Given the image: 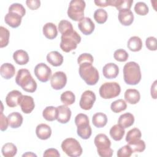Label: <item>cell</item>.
Wrapping results in <instances>:
<instances>
[{
  "mask_svg": "<svg viewBox=\"0 0 157 157\" xmlns=\"http://www.w3.org/2000/svg\"><path fill=\"white\" fill-rule=\"evenodd\" d=\"M9 125L12 128H18L23 123V116L21 113L17 112H14L10 113L7 116Z\"/></svg>",
  "mask_w": 157,
  "mask_h": 157,
  "instance_id": "24",
  "label": "cell"
},
{
  "mask_svg": "<svg viewBox=\"0 0 157 157\" xmlns=\"http://www.w3.org/2000/svg\"><path fill=\"white\" fill-rule=\"evenodd\" d=\"M58 30L61 34L74 30L72 23L66 20H61L58 24Z\"/></svg>",
  "mask_w": 157,
  "mask_h": 157,
  "instance_id": "39",
  "label": "cell"
},
{
  "mask_svg": "<svg viewBox=\"0 0 157 157\" xmlns=\"http://www.w3.org/2000/svg\"><path fill=\"white\" fill-rule=\"evenodd\" d=\"M16 83L28 93H34L37 89V83L27 69H20L15 77Z\"/></svg>",
  "mask_w": 157,
  "mask_h": 157,
  "instance_id": "2",
  "label": "cell"
},
{
  "mask_svg": "<svg viewBox=\"0 0 157 157\" xmlns=\"http://www.w3.org/2000/svg\"><path fill=\"white\" fill-rule=\"evenodd\" d=\"M22 156L23 157H24V156H36V157L37 155H35L34 153H33V152H26V153L23 154L22 155Z\"/></svg>",
  "mask_w": 157,
  "mask_h": 157,
  "instance_id": "53",
  "label": "cell"
},
{
  "mask_svg": "<svg viewBox=\"0 0 157 157\" xmlns=\"http://www.w3.org/2000/svg\"><path fill=\"white\" fill-rule=\"evenodd\" d=\"M81 42V37L75 30H72L61 35L60 48L66 52L69 53L75 50L77 45Z\"/></svg>",
  "mask_w": 157,
  "mask_h": 157,
  "instance_id": "4",
  "label": "cell"
},
{
  "mask_svg": "<svg viewBox=\"0 0 157 157\" xmlns=\"http://www.w3.org/2000/svg\"><path fill=\"white\" fill-rule=\"evenodd\" d=\"M146 47L151 51H156L157 48L156 46V39L153 36L148 37L145 40Z\"/></svg>",
  "mask_w": 157,
  "mask_h": 157,
  "instance_id": "47",
  "label": "cell"
},
{
  "mask_svg": "<svg viewBox=\"0 0 157 157\" xmlns=\"http://www.w3.org/2000/svg\"><path fill=\"white\" fill-rule=\"evenodd\" d=\"M77 135L83 139H88L90 137L92 130L90 124H84L77 126Z\"/></svg>",
  "mask_w": 157,
  "mask_h": 157,
  "instance_id": "31",
  "label": "cell"
},
{
  "mask_svg": "<svg viewBox=\"0 0 157 157\" xmlns=\"http://www.w3.org/2000/svg\"><path fill=\"white\" fill-rule=\"evenodd\" d=\"M93 124L98 128L105 126L107 123V115L102 112H98L93 115L92 117Z\"/></svg>",
  "mask_w": 157,
  "mask_h": 157,
  "instance_id": "27",
  "label": "cell"
},
{
  "mask_svg": "<svg viewBox=\"0 0 157 157\" xmlns=\"http://www.w3.org/2000/svg\"><path fill=\"white\" fill-rule=\"evenodd\" d=\"M42 116L47 121H53L57 118V108L53 106L46 107L43 112Z\"/></svg>",
  "mask_w": 157,
  "mask_h": 157,
  "instance_id": "32",
  "label": "cell"
},
{
  "mask_svg": "<svg viewBox=\"0 0 157 157\" xmlns=\"http://www.w3.org/2000/svg\"><path fill=\"white\" fill-rule=\"evenodd\" d=\"M78 28L85 35L91 34L94 30L95 25L89 17H84L78 23Z\"/></svg>",
  "mask_w": 157,
  "mask_h": 157,
  "instance_id": "13",
  "label": "cell"
},
{
  "mask_svg": "<svg viewBox=\"0 0 157 157\" xmlns=\"http://www.w3.org/2000/svg\"><path fill=\"white\" fill-rule=\"evenodd\" d=\"M57 121L61 124L67 123L71 119V110L65 105H59L57 107Z\"/></svg>",
  "mask_w": 157,
  "mask_h": 157,
  "instance_id": "14",
  "label": "cell"
},
{
  "mask_svg": "<svg viewBox=\"0 0 157 157\" xmlns=\"http://www.w3.org/2000/svg\"><path fill=\"white\" fill-rule=\"evenodd\" d=\"M133 151L129 145H126L120 148L117 153L118 157H129L132 154Z\"/></svg>",
  "mask_w": 157,
  "mask_h": 157,
  "instance_id": "44",
  "label": "cell"
},
{
  "mask_svg": "<svg viewBox=\"0 0 157 157\" xmlns=\"http://www.w3.org/2000/svg\"><path fill=\"white\" fill-rule=\"evenodd\" d=\"M98 155L101 157H111L113 151L110 148L111 142L104 134H98L94 140Z\"/></svg>",
  "mask_w": 157,
  "mask_h": 157,
  "instance_id": "5",
  "label": "cell"
},
{
  "mask_svg": "<svg viewBox=\"0 0 157 157\" xmlns=\"http://www.w3.org/2000/svg\"><path fill=\"white\" fill-rule=\"evenodd\" d=\"M1 152L5 157H13L17 154V148L13 144L6 143L2 146Z\"/></svg>",
  "mask_w": 157,
  "mask_h": 157,
  "instance_id": "34",
  "label": "cell"
},
{
  "mask_svg": "<svg viewBox=\"0 0 157 157\" xmlns=\"http://www.w3.org/2000/svg\"><path fill=\"white\" fill-rule=\"evenodd\" d=\"M62 150L69 156H80L82 153V148L77 140L74 138H67L61 143Z\"/></svg>",
  "mask_w": 157,
  "mask_h": 157,
  "instance_id": "7",
  "label": "cell"
},
{
  "mask_svg": "<svg viewBox=\"0 0 157 157\" xmlns=\"http://www.w3.org/2000/svg\"><path fill=\"white\" fill-rule=\"evenodd\" d=\"M127 108V104L124 100L120 99L113 101L110 105V109L114 113H120Z\"/></svg>",
  "mask_w": 157,
  "mask_h": 157,
  "instance_id": "36",
  "label": "cell"
},
{
  "mask_svg": "<svg viewBox=\"0 0 157 157\" xmlns=\"http://www.w3.org/2000/svg\"><path fill=\"white\" fill-rule=\"evenodd\" d=\"M26 4L31 10H36L40 6V1L39 0H27Z\"/></svg>",
  "mask_w": 157,
  "mask_h": 157,
  "instance_id": "49",
  "label": "cell"
},
{
  "mask_svg": "<svg viewBox=\"0 0 157 157\" xmlns=\"http://www.w3.org/2000/svg\"><path fill=\"white\" fill-rule=\"evenodd\" d=\"M21 20L22 17L14 12H8L4 17L6 23L13 28L18 27L21 25Z\"/></svg>",
  "mask_w": 157,
  "mask_h": 157,
  "instance_id": "17",
  "label": "cell"
},
{
  "mask_svg": "<svg viewBox=\"0 0 157 157\" xmlns=\"http://www.w3.org/2000/svg\"><path fill=\"white\" fill-rule=\"evenodd\" d=\"M22 93L18 90H12L10 91L6 97V102L7 106L10 107H15L18 105V101Z\"/></svg>",
  "mask_w": 157,
  "mask_h": 157,
  "instance_id": "19",
  "label": "cell"
},
{
  "mask_svg": "<svg viewBox=\"0 0 157 157\" xmlns=\"http://www.w3.org/2000/svg\"><path fill=\"white\" fill-rule=\"evenodd\" d=\"M121 92V87L117 82H105L99 88V95L103 99H112L118 96Z\"/></svg>",
  "mask_w": 157,
  "mask_h": 157,
  "instance_id": "8",
  "label": "cell"
},
{
  "mask_svg": "<svg viewBox=\"0 0 157 157\" xmlns=\"http://www.w3.org/2000/svg\"><path fill=\"white\" fill-rule=\"evenodd\" d=\"M36 134L37 137L41 140H47L52 135L51 128L45 123H41L37 126Z\"/></svg>",
  "mask_w": 157,
  "mask_h": 157,
  "instance_id": "18",
  "label": "cell"
},
{
  "mask_svg": "<svg viewBox=\"0 0 157 157\" xmlns=\"http://www.w3.org/2000/svg\"><path fill=\"white\" fill-rule=\"evenodd\" d=\"M67 76L64 72L58 71L54 73L50 78L52 87L56 90L63 89L66 85Z\"/></svg>",
  "mask_w": 157,
  "mask_h": 157,
  "instance_id": "11",
  "label": "cell"
},
{
  "mask_svg": "<svg viewBox=\"0 0 157 157\" xmlns=\"http://www.w3.org/2000/svg\"><path fill=\"white\" fill-rule=\"evenodd\" d=\"M134 11L137 15L144 16L148 13L149 9L145 2H138L134 6Z\"/></svg>",
  "mask_w": 157,
  "mask_h": 157,
  "instance_id": "41",
  "label": "cell"
},
{
  "mask_svg": "<svg viewBox=\"0 0 157 157\" xmlns=\"http://www.w3.org/2000/svg\"><path fill=\"white\" fill-rule=\"evenodd\" d=\"M134 123V115L129 113H124L121 115L118 120V124L124 129L131 126Z\"/></svg>",
  "mask_w": 157,
  "mask_h": 157,
  "instance_id": "25",
  "label": "cell"
},
{
  "mask_svg": "<svg viewBox=\"0 0 157 157\" xmlns=\"http://www.w3.org/2000/svg\"><path fill=\"white\" fill-rule=\"evenodd\" d=\"M110 136L115 141L121 140L124 134L125 131L123 128L120 126L118 124L113 125L110 129Z\"/></svg>",
  "mask_w": 157,
  "mask_h": 157,
  "instance_id": "28",
  "label": "cell"
},
{
  "mask_svg": "<svg viewBox=\"0 0 157 157\" xmlns=\"http://www.w3.org/2000/svg\"><path fill=\"white\" fill-rule=\"evenodd\" d=\"M0 74L2 77L6 80L12 78L15 74V68L10 63H4L1 66Z\"/></svg>",
  "mask_w": 157,
  "mask_h": 157,
  "instance_id": "21",
  "label": "cell"
},
{
  "mask_svg": "<svg viewBox=\"0 0 157 157\" xmlns=\"http://www.w3.org/2000/svg\"><path fill=\"white\" fill-rule=\"evenodd\" d=\"M102 74L106 78H115L119 74V67L113 63H107L103 67Z\"/></svg>",
  "mask_w": 157,
  "mask_h": 157,
  "instance_id": "15",
  "label": "cell"
},
{
  "mask_svg": "<svg viewBox=\"0 0 157 157\" xmlns=\"http://www.w3.org/2000/svg\"><path fill=\"white\" fill-rule=\"evenodd\" d=\"M94 19L99 24L104 23L108 18L107 12L103 9H99L95 10L94 12Z\"/></svg>",
  "mask_w": 157,
  "mask_h": 157,
  "instance_id": "38",
  "label": "cell"
},
{
  "mask_svg": "<svg viewBox=\"0 0 157 157\" xmlns=\"http://www.w3.org/2000/svg\"><path fill=\"white\" fill-rule=\"evenodd\" d=\"M43 34L46 38L48 39H54L58 35V29L56 26L53 23H45L42 28Z\"/></svg>",
  "mask_w": 157,
  "mask_h": 157,
  "instance_id": "23",
  "label": "cell"
},
{
  "mask_svg": "<svg viewBox=\"0 0 157 157\" xmlns=\"http://www.w3.org/2000/svg\"><path fill=\"white\" fill-rule=\"evenodd\" d=\"M118 20L123 26H129L134 21V14L131 10L124 9L118 12Z\"/></svg>",
  "mask_w": 157,
  "mask_h": 157,
  "instance_id": "16",
  "label": "cell"
},
{
  "mask_svg": "<svg viewBox=\"0 0 157 157\" xmlns=\"http://www.w3.org/2000/svg\"><path fill=\"white\" fill-rule=\"evenodd\" d=\"M93 61H94L93 56L91 54L87 53L81 54L77 58V63L78 65L82 63H89L93 64Z\"/></svg>",
  "mask_w": 157,
  "mask_h": 157,
  "instance_id": "45",
  "label": "cell"
},
{
  "mask_svg": "<svg viewBox=\"0 0 157 157\" xmlns=\"http://www.w3.org/2000/svg\"><path fill=\"white\" fill-rule=\"evenodd\" d=\"M78 72L80 77L88 85H94L99 80L98 71L91 63H85L79 64Z\"/></svg>",
  "mask_w": 157,
  "mask_h": 157,
  "instance_id": "3",
  "label": "cell"
},
{
  "mask_svg": "<svg viewBox=\"0 0 157 157\" xmlns=\"http://www.w3.org/2000/svg\"><path fill=\"white\" fill-rule=\"evenodd\" d=\"M13 59L19 65H25L29 61L28 53L23 50H18L13 54Z\"/></svg>",
  "mask_w": 157,
  "mask_h": 157,
  "instance_id": "26",
  "label": "cell"
},
{
  "mask_svg": "<svg viewBox=\"0 0 157 157\" xmlns=\"http://www.w3.org/2000/svg\"><path fill=\"white\" fill-rule=\"evenodd\" d=\"M94 4L99 7H105L110 6V0H95Z\"/></svg>",
  "mask_w": 157,
  "mask_h": 157,
  "instance_id": "51",
  "label": "cell"
},
{
  "mask_svg": "<svg viewBox=\"0 0 157 157\" xmlns=\"http://www.w3.org/2000/svg\"><path fill=\"white\" fill-rule=\"evenodd\" d=\"M9 37H10L9 31L7 28L1 26L0 27V47L1 48L5 47L9 44Z\"/></svg>",
  "mask_w": 157,
  "mask_h": 157,
  "instance_id": "37",
  "label": "cell"
},
{
  "mask_svg": "<svg viewBox=\"0 0 157 157\" xmlns=\"http://www.w3.org/2000/svg\"><path fill=\"white\" fill-rule=\"evenodd\" d=\"M128 145H129L131 147L133 151V153H140L144 151L145 149V142L141 139Z\"/></svg>",
  "mask_w": 157,
  "mask_h": 157,
  "instance_id": "43",
  "label": "cell"
},
{
  "mask_svg": "<svg viewBox=\"0 0 157 157\" xmlns=\"http://www.w3.org/2000/svg\"><path fill=\"white\" fill-rule=\"evenodd\" d=\"M43 156L46 157V156H55V157H59L60 156V154L59 153L58 151L55 149V148H48V149H47L44 154H43Z\"/></svg>",
  "mask_w": 157,
  "mask_h": 157,
  "instance_id": "50",
  "label": "cell"
},
{
  "mask_svg": "<svg viewBox=\"0 0 157 157\" xmlns=\"http://www.w3.org/2000/svg\"><path fill=\"white\" fill-rule=\"evenodd\" d=\"M18 105L20 106L22 112L26 114L31 113L35 107L33 98L28 95H22L20 97Z\"/></svg>",
  "mask_w": 157,
  "mask_h": 157,
  "instance_id": "12",
  "label": "cell"
},
{
  "mask_svg": "<svg viewBox=\"0 0 157 157\" xmlns=\"http://www.w3.org/2000/svg\"><path fill=\"white\" fill-rule=\"evenodd\" d=\"M47 61L53 66L58 67L63 64V56L57 51H52L47 54Z\"/></svg>",
  "mask_w": 157,
  "mask_h": 157,
  "instance_id": "20",
  "label": "cell"
},
{
  "mask_svg": "<svg viewBox=\"0 0 157 157\" xmlns=\"http://www.w3.org/2000/svg\"><path fill=\"white\" fill-rule=\"evenodd\" d=\"M126 101L130 104H136L140 99L139 91L136 89H128L124 95Z\"/></svg>",
  "mask_w": 157,
  "mask_h": 157,
  "instance_id": "22",
  "label": "cell"
},
{
  "mask_svg": "<svg viewBox=\"0 0 157 157\" xmlns=\"http://www.w3.org/2000/svg\"><path fill=\"white\" fill-rule=\"evenodd\" d=\"M61 101L65 105H70L75 102V96L71 91H66L61 94Z\"/></svg>",
  "mask_w": 157,
  "mask_h": 157,
  "instance_id": "35",
  "label": "cell"
},
{
  "mask_svg": "<svg viewBox=\"0 0 157 157\" xmlns=\"http://www.w3.org/2000/svg\"><path fill=\"white\" fill-rule=\"evenodd\" d=\"M9 12H14L23 17L26 13V9L20 3H13L9 7Z\"/></svg>",
  "mask_w": 157,
  "mask_h": 157,
  "instance_id": "40",
  "label": "cell"
},
{
  "mask_svg": "<svg viewBox=\"0 0 157 157\" xmlns=\"http://www.w3.org/2000/svg\"><path fill=\"white\" fill-rule=\"evenodd\" d=\"M34 72L37 78L41 82H47L51 78L52 70L44 63L37 64L34 67Z\"/></svg>",
  "mask_w": 157,
  "mask_h": 157,
  "instance_id": "9",
  "label": "cell"
},
{
  "mask_svg": "<svg viewBox=\"0 0 157 157\" xmlns=\"http://www.w3.org/2000/svg\"><path fill=\"white\" fill-rule=\"evenodd\" d=\"M151 96L155 99H156V80L154 81L151 86Z\"/></svg>",
  "mask_w": 157,
  "mask_h": 157,
  "instance_id": "52",
  "label": "cell"
},
{
  "mask_svg": "<svg viewBox=\"0 0 157 157\" xmlns=\"http://www.w3.org/2000/svg\"><path fill=\"white\" fill-rule=\"evenodd\" d=\"M132 3V0H110V6L115 7L118 11L124 9L130 10Z\"/></svg>",
  "mask_w": 157,
  "mask_h": 157,
  "instance_id": "30",
  "label": "cell"
},
{
  "mask_svg": "<svg viewBox=\"0 0 157 157\" xmlns=\"http://www.w3.org/2000/svg\"><path fill=\"white\" fill-rule=\"evenodd\" d=\"M113 57L117 61L124 62L128 59L129 55L126 50L120 48L115 51L113 53Z\"/></svg>",
  "mask_w": 157,
  "mask_h": 157,
  "instance_id": "42",
  "label": "cell"
},
{
  "mask_svg": "<svg viewBox=\"0 0 157 157\" xmlns=\"http://www.w3.org/2000/svg\"><path fill=\"white\" fill-rule=\"evenodd\" d=\"M75 123L77 126L83 124L90 123L88 117L84 113H78L75 118Z\"/></svg>",
  "mask_w": 157,
  "mask_h": 157,
  "instance_id": "46",
  "label": "cell"
},
{
  "mask_svg": "<svg viewBox=\"0 0 157 157\" xmlns=\"http://www.w3.org/2000/svg\"><path fill=\"white\" fill-rule=\"evenodd\" d=\"M96 99V95L93 91L86 90L82 93L80 98L79 102L80 108L85 110H90L93 107Z\"/></svg>",
  "mask_w": 157,
  "mask_h": 157,
  "instance_id": "10",
  "label": "cell"
},
{
  "mask_svg": "<svg viewBox=\"0 0 157 157\" xmlns=\"http://www.w3.org/2000/svg\"><path fill=\"white\" fill-rule=\"evenodd\" d=\"M142 136V133L140 129L137 128L130 129L126 136V141L128 142V144L133 143L140 139Z\"/></svg>",
  "mask_w": 157,
  "mask_h": 157,
  "instance_id": "33",
  "label": "cell"
},
{
  "mask_svg": "<svg viewBox=\"0 0 157 157\" xmlns=\"http://www.w3.org/2000/svg\"><path fill=\"white\" fill-rule=\"evenodd\" d=\"M141 77L140 68L137 63L130 61L124 64L123 67V78L126 84L136 85L140 82Z\"/></svg>",
  "mask_w": 157,
  "mask_h": 157,
  "instance_id": "1",
  "label": "cell"
},
{
  "mask_svg": "<svg viewBox=\"0 0 157 157\" xmlns=\"http://www.w3.org/2000/svg\"><path fill=\"white\" fill-rule=\"evenodd\" d=\"M86 4L83 0H72L67 9V15L75 21H80L84 18V9Z\"/></svg>",
  "mask_w": 157,
  "mask_h": 157,
  "instance_id": "6",
  "label": "cell"
},
{
  "mask_svg": "<svg viewBox=\"0 0 157 157\" xmlns=\"http://www.w3.org/2000/svg\"><path fill=\"white\" fill-rule=\"evenodd\" d=\"M2 109H1V131H4L7 129V127L9 126V121L7 117H6L2 113Z\"/></svg>",
  "mask_w": 157,
  "mask_h": 157,
  "instance_id": "48",
  "label": "cell"
},
{
  "mask_svg": "<svg viewBox=\"0 0 157 157\" xmlns=\"http://www.w3.org/2000/svg\"><path fill=\"white\" fill-rule=\"evenodd\" d=\"M127 47L132 52H139L142 48V39L138 36L131 37L128 41Z\"/></svg>",
  "mask_w": 157,
  "mask_h": 157,
  "instance_id": "29",
  "label": "cell"
}]
</instances>
